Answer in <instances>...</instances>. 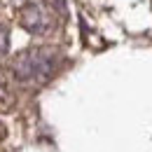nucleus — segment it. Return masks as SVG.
Instances as JSON below:
<instances>
[{
  "instance_id": "nucleus-2",
  "label": "nucleus",
  "mask_w": 152,
  "mask_h": 152,
  "mask_svg": "<svg viewBox=\"0 0 152 152\" xmlns=\"http://www.w3.org/2000/svg\"><path fill=\"white\" fill-rule=\"evenodd\" d=\"M19 23L33 35H45L54 28V12L47 7V5H40V2H31L26 5L19 12Z\"/></svg>"
},
{
  "instance_id": "nucleus-1",
  "label": "nucleus",
  "mask_w": 152,
  "mask_h": 152,
  "mask_svg": "<svg viewBox=\"0 0 152 152\" xmlns=\"http://www.w3.org/2000/svg\"><path fill=\"white\" fill-rule=\"evenodd\" d=\"M58 56L56 49L52 47H31L19 52L14 61H12V77L21 82V84H31V87H40L47 80H52L54 73L58 70Z\"/></svg>"
},
{
  "instance_id": "nucleus-3",
  "label": "nucleus",
  "mask_w": 152,
  "mask_h": 152,
  "mask_svg": "<svg viewBox=\"0 0 152 152\" xmlns=\"http://www.w3.org/2000/svg\"><path fill=\"white\" fill-rule=\"evenodd\" d=\"M14 105V91H12V82L5 70H0V113H7Z\"/></svg>"
},
{
  "instance_id": "nucleus-4",
  "label": "nucleus",
  "mask_w": 152,
  "mask_h": 152,
  "mask_svg": "<svg viewBox=\"0 0 152 152\" xmlns=\"http://www.w3.org/2000/svg\"><path fill=\"white\" fill-rule=\"evenodd\" d=\"M10 52V28L5 23H0V58Z\"/></svg>"
}]
</instances>
